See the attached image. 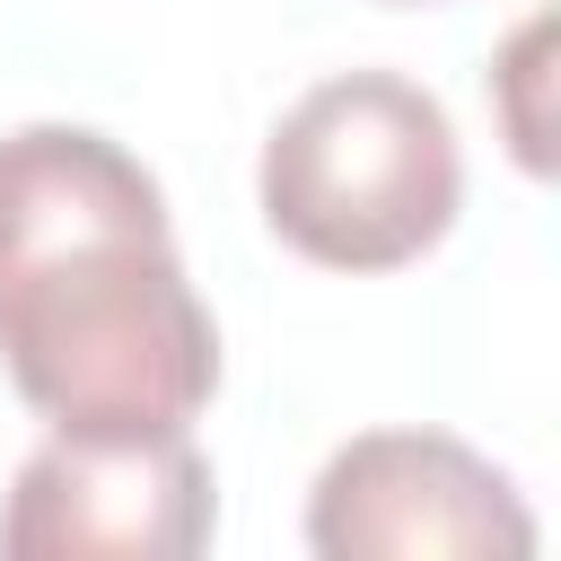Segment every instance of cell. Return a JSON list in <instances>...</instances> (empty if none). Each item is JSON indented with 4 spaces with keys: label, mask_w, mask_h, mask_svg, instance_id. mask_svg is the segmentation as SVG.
I'll list each match as a JSON object with an SVG mask.
<instances>
[{
    "label": "cell",
    "mask_w": 561,
    "mask_h": 561,
    "mask_svg": "<svg viewBox=\"0 0 561 561\" xmlns=\"http://www.w3.org/2000/svg\"><path fill=\"white\" fill-rule=\"evenodd\" d=\"M0 368L70 438H175L219 394L167 193L88 123L0 140Z\"/></svg>",
    "instance_id": "6da1fadb"
},
{
    "label": "cell",
    "mask_w": 561,
    "mask_h": 561,
    "mask_svg": "<svg viewBox=\"0 0 561 561\" xmlns=\"http://www.w3.org/2000/svg\"><path fill=\"white\" fill-rule=\"evenodd\" d=\"M263 228L324 272H403L465 210V149L447 105L403 70L316 79L263 140Z\"/></svg>",
    "instance_id": "7a4b0ae2"
},
{
    "label": "cell",
    "mask_w": 561,
    "mask_h": 561,
    "mask_svg": "<svg viewBox=\"0 0 561 561\" xmlns=\"http://www.w3.org/2000/svg\"><path fill=\"white\" fill-rule=\"evenodd\" d=\"M316 561H526L535 517L517 482L447 430H359L307 491Z\"/></svg>",
    "instance_id": "3957f363"
},
{
    "label": "cell",
    "mask_w": 561,
    "mask_h": 561,
    "mask_svg": "<svg viewBox=\"0 0 561 561\" xmlns=\"http://www.w3.org/2000/svg\"><path fill=\"white\" fill-rule=\"evenodd\" d=\"M210 526H219V482L193 430L175 438L53 430L0 500L9 561H193Z\"/></svg>",
    "instance_id": "277c9868"
},
{
    "label": "cell",
    "mask_w": 561,
    "mask_h": 561,
    "mask_svg": "<svg viewBox=\"0 0 561 561\" xmlns=\"http://www.w3.org/2000/svg\"><path fill=\"white\" fill-rule=\"evenodd\" d=\"M543 53H552V18H526L517 26V44L500 53V105H508V149H517V167L526 175H552V123H543Z\"/></svg>",
    "instance_id": "5b68a950"
},
{
    "label": "cell",
    "mask_w": 561,
    "mask_h": 561,
    "mask_svg": "<svg viewBox=\"0 0 561 561\" xmlns=\"http://www.w3.org/2000/svg\"><path fill=\"white\" fill-rule=\"evenodd\" d=\"M394 9H430V0H394Z\"/></svg>",
    "instance_id": "8992f818"
}]
</instances>
